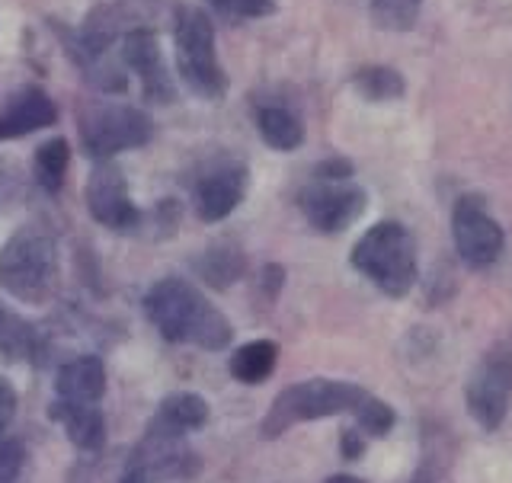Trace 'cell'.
Returning <instances> with one entry per match:
<instances>
[{
    "label": "cell",
    "mask_w": 512,
    "mask_h": 483,
    "mask_svg": "<svg viewBox=\"0 0 512 483\" xmlns=\"http://www.w3.org/2000/svg\"><path fill=\"white\" fill-rule=\"evenodd\" d=\"M144 314L157 333L170 343H189L208 352H221L234 340L231 320L186 279H160L144 295Z\"/></svg>",
    "instance_id": "cell-1"
},
{
    "label": "cell",
    "mask_w": 512,
    "mask_h": 483,
    "mask_svg": "<svg viewBox=\"0 0 512 483\" xmlns=\"http://www.w3.org/2000/svg\"><path fill=\"white\" fill-rule=\"evenodd\" d=\"M0 288L23 304H45L58 288V240L42 224H26L0 250Z\"/></svg>",
    "instance_id": "cell-2"
},
{
    "label": "cell",
    "mask_w": 512,
    "mask_h": 483,
    "mask_svg": "<svg viewBox=\"0 0 512 483\" xmlns=\"http://www.w3.org/2000/svg\"><path fill=\"white\" fill-rule=\"evenodd\" d=\"M356 272L372 282L388 298H404L416 285V240L400 221L372 224L349 253Z\"/></svg>",
    "instance_id": "cell-3"
},
{
    "label": "cell",
    "mask_w": 512,
    "mask_h": 483,
    "mask_svg": "<svg viewBox=\"0 0 512 483\" xmlns=\"http://www.w3.org/2000/svg\"><path fill=\"white\" fill-rule=\"evenodd\" d=\"M368 397L372 394L352 381H333V378L301 381V384H292V388H285L272 400L260 432H263V439H279L282 432H288L298 423L327 420V416H340V413L356 416Z\"/></svg>",
    "instance_id": "cell-4"
},
{
    "label": "cell",
    "mask_w": 512,
    "mask_h": 483,
    "mask_svg": "<svg viewBox=\"0 0 512 483\" xmlns=\"http://www.w3.org/2000/svg\"><path fill=\"white\" fill-rule=\"evenodd\" d=\"M176 39V74L183 87L205 103H218L228 96V74L215 55V23L199 7H183L173 23Z\"/></svg>",
    "instance_id": "cell-5"
},
{
    "label": "cell",
    "mask_w": 512,
    "mask_h": 483,
    "mask_svg": "<svg viewBox=\"0 0 512 483\" xmlns=\"http://www.w3.org/2000/svg\"><path fill=\"white\" fill-rule=\"evenodd\" d=\"M77 132L90 157L109 160L122 151L144 148L154 138V122L138 106L116 100H87L77 109Z\"/></svg>",
    "instance_id": "cell-6"
},
{
    "label": "cell",
    "mask_w": 512,
    "mask_h": 483,
    "mask_svg": "<svg viewBox=\"0 0 512 483\" xmlns=\"http://www.w3.org/2000/svg\"><path fill=\"white\" fill-rule=\"evenodd\" d=\"M128 471L141 474L151 483H183L199 474V455L186 445V436L154 420L148 432H144V439L138 442L132 461H128Z\"/></svg>",
    "instance_id": "cell-7"
},
{
    "label": "cell",
    "mask_w": 512,
    "mask_h": 483,
    "mask_svg": "<svg viewBox=\"0 0 512 483\" xmlns=\"http://www.w3.org/2000/svg\"><path fill=\"white\" fill-rule=\"evenodd\" d=\"M452 240L455 250L471 269H487L503 253V228L490 215L487 199L461 196L452 208Z\"/></svg>",
    "instance_id": "cell-8"
},
{
    "label": "cell",
    "mask_w": 512,
    "mask_h": 483,
    "mask_svg": "<svg viewBox=\"0 0 512 483\" xmlns=\"http://www.w3.org/2000/svg\"><path fill=\"white\" fill-rule=\"evenodd\" d=\"M368 196L356 183H324L314 180L298 192V208L320 234H340L365 215Z\"/></svg>",
    "instance_id": "cell-9"
},
{
    "label": "cell",
    "mask_w": 512,
    "mask_h": 483,
    "mask_svg": "<svg viewBox=\"0 0 512 483\" xmlns=\"http://www.w3.org/2000/svg\"><path fill=\"white\" fill-rule=\"evenodd\" d=\"M512 394V346H496L480 359L468 384V410L474 420L490 429H500Z\"/></svg>",
    "instance_id": "cell-10"
},
{
    "label": "cell",
    "mask_w": 512,
    "mask_h": 483,
    "mask_svg": "<svg viewBox=\"0 0 512 483\" xmlns=\"http://www.w3.org/2000/svg\"><path fill=\"white\" fill-rule=\"evenodd\" d=\"M247 164L237 157H215L205 164L192 183V202H196V215L205 224L224 221L234 208L244 202L247 192Z\"/></svg>",
    "instance_id": "cell-11"
},
{
    "label": "cell",
    "mask_w": 512,
    "mask_h": 483,
    "mask_svg": "<svg viewBox=\"0 0 512 483\" xmlns=\"http://www.w3.org/2000/svg\"><path fill=\"white\" fill-rule=\"evenodd\" d=\"M84 199H87L90 218L96 224H103V228L132 231L144 221L141 208L132 202V192H128L125 173L116 164H109V160H100V164L90 170Z\"/></svg>",
    "instance_id": "cell-12"
},
{
    "label": "cell",
    "mask_w": 512,
    "mask_h": 483,
    "mask_svg": "<svg viewBox=\"0 0 512 483\" xmlns=\"http://www.w3.org/2000/svg\"><path fill=\"white\" fill-rule=\"evenodd\" d=\"M119 58L128 71L141 77V96L148 103H173L176 84L167 71L164 52H160L154 29H135L119 42Z\"/></svg>",
    "instance_id": "cell-13"
},
{
    "label": "cell",
    "mask_w": 512,
    "mask_h": 483,
    "mask_svg": "<svg viewBox=\"0 0 512 483\" xmlns=\"http://www.w3.org/2000/svg\"><path fill=\"white\" fill-rule=\"evenodd\" d=\"M58 122V106L42 87H20L10 100L7 109L0 112V132L7 138H26L39 128H48Z\"/></svg>",
    "instance_id": "cell-14"
},
{
    "label": "cell",
    "mask_w": 512,
    "mask_h": 483,
    "mask_svg": "<svg viewBox=\"0 0 512 483\" xmlns=\"http://www.w3.org/2000/svg\"><path fill=\"white\" fill-rule=\"evenodd\" d=\"M52 420L64 429V436L74 442V448L87 455H96L106 445V420L96 404H71V400H55Z\"/></svg>",
    "instance_id": "cell-15"
},
{
    "label": "cell",
    "mask_w": 512,
    "mask_h": 483,
    "mask_svg": "<svg viewBox=\"0 0 512 483\" xmlns=\"http://www.w3.org/2000/svg\"><path fill=\"white\" fill-rule=\"evenodd\" d=\"M58 400H71V404H100L106 394V365L100 356H77L58 368L55 378Z\"/></svg>",
    "instance_id": "cell-16"
},
{
    "label": "cell",
    "mask_w": 512,
    "mask_h": 483,
    "mask_svg": "<svg viewBox=\"0 0 512 483\" xmlns=\"http://www.w3.org/2000/svg\"><path fill=\"white\" fill-rule=\"evenodd\" d=\"M256 128L272 151H295L304 141V125L292 109L282 103H263L256 109Z\"/></svg>",
    "instance_id": "cell-17"
},
{
    "label": "cell",
    "mask_w": 512,
    "mask_h": 483,
    "mask_svg": "<svg viewBox=\"0 0 512 483\" xmlns=\"http://www.w3.org/2000/svg\"><path fill=\"white\" fill-rule=\"evenodd\" d=\"M244 269H247V260L244 253H240L237 244L231 240H221V244H212L199 260H196V272L205 285L212 288H231L237 279H244Z\"/></svg>",
    "instance_id": "cell-18"
},
{
    "label": "cell",
    "mask_w": 512,
    "mask_h": 483,
    "mask_svg": "<svg viewBox=\"0 0 512 483\" xmlns=\"http://www.w3.org/2000/svg\"><path fill=\"white\" fill-rule=\"evenodd\" d=\"M154 420L160 426H167L173 432H180V436H186V432L202 429L208 423V400L192 394V391H176V394L160 400V410H157Z\"/></svg>",
    "instance_id": "cell-19"
},
{
    "label": "cell",
    "mask_w": 512,
    "mask_h": 483,
    "mask_svg": "<svg viewBox=\"0 0 512 483\" xmlns=\"http://www.w3.org/2000/svg\"><path fill=\"white\" fill-rule=\"evenodd\" d=\"M0 352H4L10 362H32V359H39V352H42L39 330L32 327L29 320L7 311L4 304H0Z\"/></svg>",
    "instance_id": "cell-20"
},
{
    "label": "cell",
    "mask_w": 512,
    "mask_h": 483,
    "mask_svg": "<svg viewBox=\"0 0 512 483\" xmlns=\"http://www.w3.org/2000/svg\"><path fill=\"white\" fill-rule=\"evenodd\" d=\"M279 362V346L272 340H253L231 356V375L240 384H263Z\"/></svg>",
    "instance_id": "cell-21"
},
{
    "label": "cell",
    "mask_w": 512,
    "mask_h": 483,
    "mask_svg": "<svg viewBox=\"0 0 512 483\" xmlns=\"http://www.w3.org/2000/svg\"><path fill=\"white\" fill-rule=\"evenodd\" d=\"M352 87H356V93L365 96L368 103H391V100H400L407 90L404 74L397 68H388V64H368V68H359L352 74Z\"/></svg>",
    "instance_id": "cell-22"
},
{
    "label": "cell",
    "mask_w": 512,
    "mask_h": 483,
    "mask_svg": "<svg viewBox=\"0 0 512 483\" xmlns=\"http://www.w3.org/2000/svg\"><path fill=\"white\" fill-rule=\"evenodd\" d=\"M71 164V144L68 138H52L45 141L42 148H36V157H32V173H36V183L45 192H61L64 186V173H68Z\"/></svg>",
    "instance_id": "cell-23"
},
{
    "label": "cell",
    "mask_w": 512,
    "mask_h": 483,
    "mask_svg": "<svg viewBox=\"0 0 512 483\" xmlns=\"http://www.w3.org/2000/svg\"><path fill=\"white\" fill-rule=\"evenodd\" d=\"M423 0H368V13L378 29L388 32H410L420 20Z\"/></svg>",
    "instance_id": "cell-24"
},
{
    "label": "cell",
    "mask_w": 512,
    "mask_h": 483,
    "mask_svg": "<svg viewBox=\"0 0 512 483\" xmlns=\"http://www.w3.org/2000/svg\"><path fill=\"white\" fill-rule=\"evenodd\" d=\"M356 426H359L362 436L381 439V436H388V432L394 429V410L384 404V400L368 397L365 404L359 407V413H356Z\"/></svg>",
    "instance_id": "cell-25"
},
{
    "label": "cell",
    "mask_w": 512,
    "mask_h": 483,
    "mask_svg": "<svg viewBox=\"0 0 512 483\" xmlns=\"http://www.w3.org/2000/svg\"><path fill=\"white\" fill-rule=\"evenodd\" d=\"M208 7L228 20H263L276 13V0H208Z\"/></svg>",
    "instance_id": "cell-26"
},
{
    "label": "cell",
    "mask_w": 512,
    "mask_h": 483,
    "mask_svg": "<svg viewBox=\"0 0 512 483\" xmlns=\"http://www.w3.org/2000/svg\"><path fill=\"white\" fill-rule=\"evenodd\" d=\"M26 464V448L20 439L0 436V483H16Z\"/></svg>",
    "instance_id": "cell-27"
},
{
    "label": "cell",
    "mask_w": 512,
    "mask_h": 483,
    "mask_svg": "<svg viewBox=\"0 0 512 483\" xmlns=\"http://www.w3.org/2000/svg\"><path fill=\"white\" fill-rule=\"evenodd\" d=\"M356 173L352 160L346 157H330L324 164L314 167V180H324V183H349V176Z\"/></svg>",
    "instance_id": "cell-28"
},
{
    "label": "cell",
    "mask_w": 512,
    "mask_h": 483,
    "mask_svg": "<svg viewBox=\"0 0 512 483\" xmlns=\"http://www.w3.org/2000/svg\"><path fill=\"white\" fill-rule=\"evenodd\" d=\"M16 407H20V397H16V388L10 384V378L0 375V436L10 429L13 416H16Z\"/></svg>",
    "instance_id": "cell-29"
},
{
    "label": "cell",
    "mask_w": 512,
    "mask_h": 483,
    "mask_svg": "<svg viewBox=\"0 0 512 483\" xmlns=\"http://www.w3.org/2000/svg\"><path fill=\"white\" fill-rule=\"evenodd\" d=\"M340 448H343V458H349V461L362 458V452H365V439H362V432H359V429H343Z\"/></svg>",
    "instance_id": "cell-30"
},
{
    "label": "cell",
    "mask_w": 512,
    "mask_h": 483,
    "mask_svg": "<svg viewBox=\"0 0 512 483\" xmlns=\"http://www.w3.org/2000/svg\"><path fill=\"white\" fill-rule=\"evenodd\" d=\"M282 279H285V269L282 266H266L263 269V292L269 295V298H276V292L282 288Z\"/></svg>",
    "instance_id": "cell-31"
},
{
    "label": "cell",
    "mask_w": 512,
    "mask_h": 483,
    "mask_svg": "<svg viewBox=\"0 0 512 483\" xmlns=\"http://www.w3.org/2000/svg\"><path fill=\"white\" fill-rule=\"evenodd\" d=\"M324 483H365V480H359V477H349V474H333V477H327Z\"/></svg>",
    "instance_id": "cell-32"
},
{
    "label": "cell",
    "mask_w": 512,
    "mask_h": 483,
    "mask_svg": "<svg viewBox=\"0 0 512 483\" xmlns=\"http://www.w3.org/2000/svg\"><path fill=\"white\" fill-rule=\"evenodd\" d=\"M416 483H426V480H423V477H420V480H416Z\"/></svg>",
    "instance_id": "cell-33"
},
{
    "label": "cell",
    "mask_w": 512,
    "mask_h": 483,
    "mask_svg": "<svg viewBox=\"0 0 512 483\" xmlns=\"http://www.w3.org/2000/svg\"><path fill=\"white\" fill-rule=\"evenodd\" d=\"M0 141H4V132H0Z\"/></svg>",
    "instance_id": "cell-34"
}]
</instances>
